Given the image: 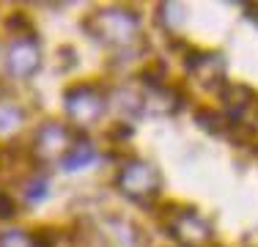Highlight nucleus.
<instances>
[{
	"label": "nucleus",
	"instance_id": "9",
	"mask_svg": "<svg viewBox=\"0 0 258 247\" xmlns=\"http://www.w3.org/2000/svg\"><path fill=\"white\" fill-rule=\"evenodd\" d=\"M44 190H47L44 181H33L28 187V201H41V198H44Z\"/></svg>",
	"mask_w": 258,
	"mask_h": 247
},
{
	"label": "nucleus",
	"instance_id": "7",
	"mask_svg": "<svg viewBox=\"0 0 258 247\" xmlns=\"http://www.w3.org/2000/svg\"><path fill=\"white\" fill-rule=\"evenodd\" d=\"M0 247H36V236L25 231H6L0 233Z\"/></svg>",
	"mask_w": 258,
	"mask_h": 247
},
{
	"label": "nucleus",
	"instance_id": "3",
	"mask_svg": "<svg viewBox=\"0 0 258 247\" xmlns=\"http://www.w3.org/2000/svg\"><path fill=\"white\" fill-rule=\"evenodd\" d=\"M118 184L126 190V195L135 198V195H143V193H151V190H157L159 176L149 168V165L138 162V165H132V168H126L124 173H121Z\"/></svg>",
	"mask_w": 258,
	"mask_h": 247
},
{
	"label": "nucleus",
	"instance_id": "5",
	"mask_svg": "<svg viewBox=\"0 0 258 247\" xmlns=\"http://www.w3.org/2000/svg\"><path fill=\"white\" fill-rule=\"evenodd\" d=\"M20 124H22V110L14 107V104H3V102H0V135L14 132Z\"/></svg>",
	"mask_w": 258,
	"mask_h": 247
},
{
	"label": "nucleus",
	"instance_id": "4",
	"mask_svg": "<svg viewBox=\"0 0 258 247\" xmlns=\"http://www.w3.org/2000/svg\"><path fill=\"white\" fill-rule=\"evenodd\" d=\"M66 143H69V132L60 124H44L36 135V151L41 157H55L60 148H66Z\"/></svg>",
	"mask_w": 258,
	"mask_h": 247
},
{
	"label": "nucleus",
	"instance_id": "2",
	"mask_svg": "<svg viewBox=\"0 0 258 247\" xmlns=\"http://www.w3.org/2000/svg\"><path fill=\"white\" fill-rule=\"evenodd\" d=\"M39 69V47L30 36H22L9 47V72L17 77H30Z\"/></svg>",
	"mask_w": 258,
	"mask_h": 247
},
{
	"label": "nucleus",
	"instance_id": "1",
	"mask_svg": "<svg viewBox=\"0 0 258 247\" xmlns=\"http://www.w3.org/2000/svg\"><path fill=\"white\" fill-rule=\"evenodd\" d=\"M66 110H69V115L77 124H91V121H96L102 115L104 102L94 88L83 85V88H75V91L66 94Z\"/></svg>",
	"mask_w": 258,
	"mask_h": 247
},
{
	"label": "nucleus",
	"instance_id": "6",
	"mask_svg": "<svg viewBox=\"0 0 258 247\" xmlns=\"http://www.w3.org/2000/svg\"><path fill=\"white\" fill-rule=\"evenodd\" d=\"M94 148H88V146H83V148H72V154L63 159V165H66V170H77V168H83V165H88V162H94Z\"/></svg>",
	"mask_w": 258,
	"mask_h": 247
},
{
	"label": "nucleus",
	"instance_id": "8",
	"mask_svg": "<svg viewBox=\"0 0 258 247\" xmlns=\"http://www.w3.org/2000/svg\"><path fill=\"white\" fill-rule=\"evenodd\" d=\"M17 214V203L11 201L6 193H0V220H6V217H14Z\"/></svg>",
	"mask_w": 258,
	"mask_h": 247
}]
</instances>
